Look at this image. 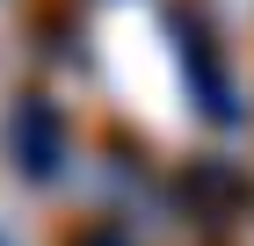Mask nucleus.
Returning a JSON list of instances; mask_svg holds the SVG:
<instances>
[{
    "instance_id": "f03ea898",
    "label": "nucleus",
    "mask_w": 254,
    "mask_h": 246,
    "mask_svg": "<svg viewBox=\"0 0 254 246\" xmlns=\"http://www.w3.org/2000/svg\"><path fill=\"white\" fill-rule=\"evenodd\" d=\"M73 246H131V239H124V232L117 225H87V232H80V239Z\"/></svg>"
},
{
    "instance_id": "f257e3e1",
    "label": "nucleus",
    "mask_w": 254,
    "mask_h": 246,
    "mask_svg": "<svg viewBox=\"0 0 254 246\" xmlns=\"http://www.w3.org/2000/svg\"><path fill=\"white\" fill-rule=\"evenodd\" d=\"M7 159H15V174L37 181V189L65 174V116L44 95H15V109H7Z\"/></svg>"
},
{
    "instance_id": "7ed1b4c3",
    "label": "nucleus",
    "mask_w": 254,
    "mask_h": 246,
    "mask_svg": "<svg viewBox=\"0 0 254 246\" xmlns=\"http://www.w3.org/2000/svg\"><path fill=\"white\" fill-rule=\"evenodd\" d=\"M0 246H7V239H0Z\"/></svg>"
}]
</instances>
